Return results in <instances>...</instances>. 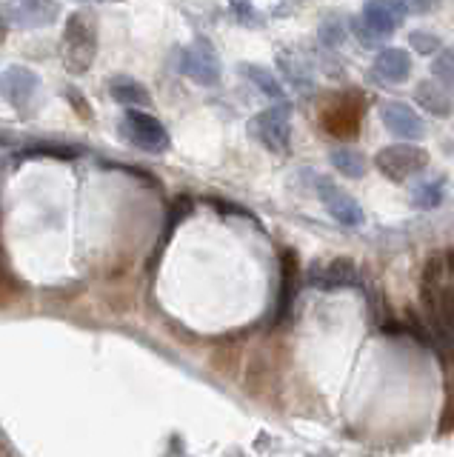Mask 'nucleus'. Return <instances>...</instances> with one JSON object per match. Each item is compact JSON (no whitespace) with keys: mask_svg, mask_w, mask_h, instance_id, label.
<instances>
[{"mask_svg":"<svg viewBox=\"0 0 454 457\" xmlns=\"http://www.w3.org/2000/svg\"><path fill=\"white\" fill-rule=\"evenodd\" d=\"M420 303L434 352L454 361V252H434L423 263Z\"/></svg>","mask_w":454,"mask_h":457,"instance_id":"obj_1","label":"nucleus"},{"mask_svg":"<svg viewBox=\"0 0 454 457\" xmlns=\"http://www.w3.org/2000/svg\"><path fill=\"white\" fill-rule=\"evenodd\" d=\"M63 63L72 75H87L97 57V21L89 12H72L63 26Z\"/></svg>","mask_w":454,"mask_h":457,"instance_id":"obj_2","label":"nucleus"},{"mask_svg":"<svg viewBox=\"0 0 454 457\" xmlns=\"http://www.w3.org/2000/svg\"><path fill=\"white\" fill-rule=\"evenodd\" d=\"M249 135L260 143L263 149L275 154H286L292 146V109L289 104H277L272 109L258 112L249 120Z\"/></svg>","mask_w":454,"mask_h":457,"instance_id":"obj_3","label":"nucleus"},{"mask_svg":"<svg viewBox=\"0 0 454 457\" xmlns=\"http://www.w3.org/2000/svg\"><path fill=\"white\" fill-rule=\"evenodd\" d=\"M375 166L392 183H403L429 166V152L417 143H392V146H383L375 154Z\"/></svg>","mask_w":454,"mask_h":457,"instance_id":"obj_4","label":"nucleus"},{"mask_svg":"<svg viewBox=\"0 0 454 457\" xmlns=\"http://www.w3.org/2000/svg\"><path fill=\"white\" fill-rule=\"evenodd\" d=\"M120 132L132 146H137L140 152H149V154H163L169 149V143H172L169 140L166 126L144 109L126 112L120 120Z\"/></svg>","mask_w":454,"mask_h":457,"instance_id":"obj_5","label":"nucleus"},{"mask_svg":"<svg viewBox=\"0 0 454 457\" xmlns=\"http://www.w3.org/2000/svg\"><path fill=\"white\" fill-rule=\"evenodd\" d=\"M0 97L12 109L32 112L40 97V75L29 66H6L0 71Z\"/></svg>","mask_w":454,"mask_h":457,"instance_id":"obj_6","label":"nucleus"},{"mask_svg":"<svg viewBox=\"0 0 454 457\" xmlns=\"http://www.w3.org/2000/svg\"><path fill=\"white\" fill-rule=\"evenodd\" d=\"M363 112H366L363 95H343L323 112V118H320L323 132L337 137V140L358 137L360 135V123H363Z\"/></svg>","mask_w":454,"mask_h":457,"instance_id":"obj_7","label":"nucleus"},{"mask_svg":"<svg viewBox=\"0 0 454 457\" xmlns=\"http://www.w3.org/2000/svg\"><path fill=\"white\" fill-rule=\"evenodd\" d=\"M180 71L197 86H218L223 75L220 57L206 37H197L180 52Z\"/></svg>","mask_w":454,"mask_h":457,"instance_id":"obj_8","label":"nucleus"},{"mask_svg":"<svg viewBox=\"0 0 454 457\" xmlns=\"http://www.w3.org/2000/svg\"><path fill=\"white\" fill-rule=\"evenodd\" d=\"M318 197H320V204L326 206V212H329L340 226L358 228V226L366 223L363 206L346 189H340L337 183H332L329 178H318Z\"/></svg>","mask_w":454,"mask_h":457,"instance_id":"obj_9","label":"nucleus"},{"mask_svg":"<svg viewBox=\"0 0 454 457\" xmlns=\"http://www.w3.org/2000/svg\"><path fill=\"white\" fill-rule=\"evenodd\" d=\"M301 257L294 249H283L280 252V289H277V303H275V326H283L292 318L297 292H301Z\"/></svg>","mask_w":454,"mask_h":457,"instance_id":"obj_10","label":"nucleus"},{"mask_svg":"<svg viewBox=\"0 0 454 457\" xmlns=\"http://www.w3.org/2000/svg\"><path fill=\"white\" fill-rule=\"evenodd\" d=\"M406 6L400 0H368L363 6L360 21L372 35H377L380 40H386L397 32V26L406 21Z\"/></svg>","mask_w":454,"mask_h":457,"instance_id":"obj_11","label":"nucleus"},{"mask_svg":"<svg viewBox=\"0 0 454 457\" xmlns=\"http://www.w3.org/2000/svg\"><path fill=\"white\" fill-rule=\"evenodd\" d=\"M380 120L389 129V135L400 137L403 143H415L425 135V126L420 120V114L411 109L403 100H392V104H383L380 109Z\"/></svg>","mask_w":454,"mask_h":457,"instance_id":"obj_12","label":"nucleus"},{"mask_svg":"<svg viewBox=\"0 0 454 457\" xmlns=\"http://www.w3.org/2000/svg\"><path fill=\"white\" fill-rule=\"evenodd\" d=\"M360 283L358 266L349 257H332L320 266L311 269V286H318L323 292H337V289H351Z\"/></svg>","mask_w":454,"mask_h":457,"instance_id":"obj_13","label":"nucleus"},{"mask_svg":"<svg viewBox=\"0 0 454 457\" xmlns=\"http://www.w3.org/2000/svg\"><path fill=\"white\" fill-rule=\"evenodd\" d=\"M61 14V6L52 0H21L4 12V21L15 29H44Z\"/></svg>","mask_w":454,"mask_h":457,"instance_id":"obj_14","label":"nucleus"},{"mask_svg":"<svg viewBox=\"0 0 454 457\" xmlns=\"http://www.w3.org/2000/svg\"><path fill=\"white\" fill-rule=\"evenodd\" d=\"M109 95L115 104H123L129 109H146L152 106V95L144 83H137L135 78L129 75H115L109 80Z\"/></svg>","mask_w":454,"mask_h":457,"instance_id":"obj_15","label":"nucleus"},{"mask_svg":"<svg viewBox=\"0 0 454 457\" xmlns=\"http://www.w3.org/2000/svg\"><path fill=\"white\" fill-rule=\"evenodd\" d=\"M375 71L386 83H403L411 75V54L403 49H380L375 57Z\"/></svg>","mask_w":454,"mask_h":457,"instance_id":"obj_16","label":"nucleus"},{"mask_svg":"<svg viewBox=\"0 0 454 457\" xmlns=\"http://www.w3.org/2000/svg\"><path fill=\"white\" fill-rule=\"evenodd\" d=\"M415 100L420 104V109L434 114V118H449V114L454 112L451 95L437 80H420L417 89H415Z\"/></svg>","mask_w":454,"mask_h":457,"instance_id":"obj_17","label":"nucleus"},{"mask_svg":"<svg viewBox=\"0 0 454 457\" xmlns=\"http://www.w3.org/2000/svg\"><path fill=\"white\" fill-rule=\"evenodd\" d=\"M240 75H244L252 86H258V92H263L266 97L277 100V104H286V92H283L280 80L268 71L266 66H258V63H244L240 66Z\"/></svg>","mask_w":454,"mask_h":457,"instance_id":"obj_18","label":"nucleus"},{"mask_svg":"<svg viewBox=\"0 0 454 457\" xmlns=\"http://www.w3.org/2000/svg\"><path fill=\"white\" fill-rule=\"evenodd\" d=\"M446 197V180L443 178H432V180H420L411 186V206L420 212H432L443 204Z\"/></svg>","mask_w":454,"mask_h":457,"instance_id":"obj_19","label":"nucleus"},{"mask_svg":"<svg viewBox=\"0 0 454 457\" xmlns=\"http://www.w3.org/2000/svg\"><path fill=\"white\" fill-rule=\"evenodd\" d=\"M329 161H332V166L340 171V175L349 178V180H358V178H363L366 171H368L366 154H363V152H358V149H349V146L334 149Z\"/></svg>","mask_w":454,"mask_h":457,"instance_id":"obj_20","label":"nucleus"},{"mask_svg":"<svg viewBox=\"0 0 454 457\" xmlns=\"http://www.w3.org/2000/svg\"><path fill=\"white\" fill-rule=\"evenodd\" d=\"M432 75L454 100V49H440L432 61Z\"/></svg>","mask_w":454,"mask_h":457,"instance_id":"obj_21","label":"nucleus"},{"mask_svg":"<svg viewBox=\"0 0 454 457\" xmlns=\"http://www.w3.org/2000/svg\"><path fill=\"white\" fill-rule=\"evenodd\" d=\"M192 214V197H186V195H180V197H175V204H172V209H169V223H166V228H163V243L172 237V232L175 228L186 220Z\"/></svg>","mask_w":454,"mask_h":457,"instance_id":"obj_22","label":"nucleus"},{"mask_svg":"<svg viewBox=\"0 0 454 457\" xmlns=\"http://www.w3.org/2000/svg\"><path fill=\"white\" fill-rule=\"evenodd\" d=\"M454 432V375L446 380V400H443V411H440V426L437 435H449Z\"/></svg>","mask_w":454,"mask_h":457,"instance_id":"obj_23","label":"nucleus"},{"mask_svg":"<svg viewBox=\"0 0 454 457\" xmlns=\"http://www.w3.org/2000/svg\"><path fill=\"white\" fill-rule=\"evenodd\" d=\"M409 46L415 49L417 54H437L443 43H440V37L432 35V32H411L409 35Z\"/></svg>","mask_w":454,"mask_h":457,"instance_id":"obj_24","label":"nucleus"},{"mask_svg":"<svg viewBox=\"0 0 454 457\" xmlns=\"http://www.w3.org/2000/svg\"><path fill=\"white\" fill-rule=\"evenodd\" d=\"M320 40H323V46H340V43L346 40V29L340 21H323L320 23Z\"/></svg>","mask_w":454,"mask_h":457,"instance_id":"obj_25","label":"nucleus"},{"mask_svg":"<svg viewBox=\"0 0 454 457\" xmlns=\"http://www.w3.org/2000/svg\"><path fill=\"white\" fill-rule=\"evenodd\" d=\"M351 32H354V37L360 40V46H366V49H380V43H383V40H380L377 35L368 32L360 18H358V21H351Z\"/></svg>","mask_w":454,"mask_h":457,"instance_id":"obj_26","label":"nucleus"},{"mask_svg":"<svg viewBox=\"0 0 454 457\" xmlns=\"http://www.w3.org/2000/svg\"><path fill=\"white\" fill-rule=\"evenodd\" d=\"M409 14H429L440 6V0H400Z\"/></svg>","mask_w":454,"mask_h":457,"instance_id":"obj_27","label":"nucleus"},{"mask_svg":"<svg viewBox=\"0 0 454 457\" xmlns=\"http://www.w3.org/2000/svg\"><path fill=\"white\" fill-rule=\"evenodd\" d=\"M66 97H69V104H72V106H78L80 112H83V118H87L89 120V104H87V100H83V95H80V89H72V86H69V89H66Z\"/></svg>","mask_w":454,"mask_h":457,"instance_id":"obj_28","label":"nucleus"},{"mask_svg":"<svg viewBox=\"0 0 454 457\" xmlns=\"http://www.w3.org/2000/svg\"><path fill=\"white\" fill-rule=\"evenodd\" d=\"M4 29H6V21H4V18H0V35H4Z\"/></svg>","mask_w":454,"mask_h":457,"instance_id":"obj_29","label":"nucleus"},{"mask_svg":"<svg viewBox=\"0 0 454 457\" xmlns=\"http://www.w3.org/2000/svg\"><path fill=\"white\" fill-rule=\"evenodd\" d=\"M103 4H111V0H103Z\"/></svg>","mask_w":454,"mask_h":457,"instance_id":"obj_30","label":"nucleus"}]
</instances>
